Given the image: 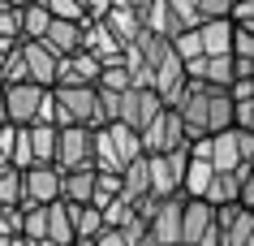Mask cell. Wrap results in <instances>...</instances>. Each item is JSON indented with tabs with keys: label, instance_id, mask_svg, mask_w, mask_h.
I'll list each match as a JSON object with an SVG mask.
<instances>
[{
	"label": "cell",
	"instance_id": "obj_1",
	"mask_svg": "<svg viewBox=\"0 0 254 246\" xmlns=\"http://www.w3.org/2000/svg\"><path fill=\"white\" fill-rule=\"evenodd\" d=\"M181 125H186L190 143L198 138H215L233 130V91H220V86H202V82H186L181 99L173 104Z\"/></svg>",
	"mask_w": 254,
	"mask_h": 246
},
{
	"label": "cell",
	"instance_id": "obj_2",
	"mask_svg": "<svg viewBox=\"0 0 254 246\" xmlns=\"http://www.w3.org/2000/svg\"><path fill=\"white\" fill-rule=\"evenodd\" d=\"M134 160H142V138L121 121H108L95 130V173H125Z\"/></svg>",
	"mask_w": 254,
	"mask_h": 246
},
{
	"label": "cell",
	"instance_id": "obj_3",
	"mask_svg": "<svg viewBox=\"0 0 254 246\" xmlns=\"http://www.w3.org/2000/svg\"><path fill=\"white\" fill-rule=\"evenodd\" d=\"M56 95V130L82 125V130H99L104 112H99V91L95 86H52Z\"/></svg>",
	"mask_w": 254,
	"mask_h": 246
},
{
	"label": "cell",
	"instance_id": "obj_4",
	"mask_svg": "<svg viewBox=\"0 0 254 246\" xmlns=\"http://www.w3.org/2000/svg\"><path fill=\"white\" fill-rule=\"evenodd\" d=\"M147 168H151V199H177L186 186L190 147L168 151V156H147Z\"/></svg>",
	"mask_w": 254,
	"mask_h": 246
},
{
	"label": "cell",
	"instance_id": "obj_5",
	"mask_svg": "<svg viewBox=\"0 0 254 246\" xmlns=\"http://www.w3.org/2000/svg\"><path fill=\"white\" fill-rule=\"evenodd\" d=\"M56 168H61V173H82V168H95V130L65 125V130H61V138H56Z\"/></svg>",
	"mask_w": 254,
	"mask_h": 246
},
{
	"label": "cell",
	"instance_id": "obj_6",
	"mask_svg": "<svg viewBox=\"0 0 254 246\" xmlns=\"http://www.w3.org/2000/svg\"><path fill=\"white\" fill-rule=\"evenodd\" d=\"M138 138H142V156H168V151L190 147V134L181 125V117H177V108H164Z\"/></svg>",
	"mask_w": 254,
	"mask_h": 246
},
{
	"label": "cell",
	"instance_id": "obj_7",
	"mask_svg": "<svg viewBox=\"0 0 254 246\" xmlns=\"http://www.w3.org/2000/svg\"><path fill=\"white\" fill-rule=\"evenodd\" d=\"M61 203V168L56 164H35L22 173V207H52Z\"/></svg>",
	"mask_w": 254,
	"mask_h": 246
},
{
	"label": "cell",
	"instance_id": "obj_8",
	"mask_svg": "<svg viewBox=\"0 0 254 246\" xmlns=\"http://www.w3.org/2000/svg\"><path fill=\"white\" fill-rule=\"evenodd\" d=\"M164 108H168V104H164V99L155 95V91H138V86H129V91L121 95L117 121H121V125H129L134 134H142V130H147V125L155 121V117H160Z\"/></svg>",
	"mask_w": 254,
	"mask_h": 246
},
{
	"label": "cell",
	"instance_id": "obj_9",
	"mask_svg": "<svg viewBox=\"0 0 254 246\" xmlns=\"http://www.w3.org/2000/svg\"><path fill=\"white\" fill-rule=\"evenodd\" d=\"M43 86L35 82H17V86H4V112H9V125L26 130V125L39 121V104H43Z\"/></svg>",
	"mask_w": 254,
	"mask_h": 246
},
{
	"label": "cell",
	"instance_id": "obj_10",
	"mask_svg": "<svg viewBox=\"0 0 254 246\" xmlns=\"http://www.w3.org/2000/svg\"><path fill=\"white\" fill-rule=\"evenodd\" d=\"M215 229H220V246H254V212H246L241 203L220 207Z\"/></svg>",
	"mask_w": 254,
	"mask_h": 246
},
{
	"label": "cell",
	"instance_id": "obj_11",
	"mask_svg": "<svg viewBox=\"0 0 254 246\" xmlns=\"http://www.w3.org/2000/svg\"><path fill=\"white\" fill-rule=\"evenodd\" d=\"M186 82H202V86L233 91V56H198V61H190Z\"/></svg>",
	"mask_w": 254,
	"mask_h": 246
},
{
	"label": "cell",
	"instance_id": "obj_12",
	"mask_svg": "<svg viewBox=\"0 0 254 246\" xmlns=\"http://www.w3.org/2000/svg\"><path fill=\"white\" fill-rule=\"evenodd\" d=\"M17 48H22V61H26V78L35 82V86H43V91H52L56 86V69H61V61H56L43 43H26L17 39Z\"/></svg>",
	"mask_w": 254,
	"mask_h": 246
},
{
	"label": "cell",
	"instance_id": "obj_13",
	"mask_svg": "<svg viewBox=\"0 0 254 246\" xmlns=\"http://www.w3.org/2000/svg\"><path fill=\"white\" fill-rule=\"evenodd\" d=\"M82 52H91L99 65H121V56H125V43L104 26V22H91V26L82 30Z\"/></svg>",
	"mask_w": 254,
	"mask_h": 246
},
{
	"label": "cell",
	"instance_id": "obj_14",
	"mask_svg": "<svg viewBox=\"0 0 254 246\" xmlns=\"http://www.w3.org/2000/svg\"><path fill=\"white\" fill-rule=\"evenodd\" d=\"M99 74H104V65H99L91 52H73V56L61 61V69H56V86H95Z\"/></svg>",
	"mask_w": 254,
	"mask_h": 246
},
{
	"label": "cell",
	"instance_id": "obj_15",
	"mask_svg": "<svg viewBox=\"0 0 254 246\" xmlns=\"http://www.w3.org/2000/svg\"><path fill=\"white\" fill-rule=\"evenodd\" d=\"M194 35H198L202 56H233V35H237L233 17H220V22H198V26H194Z\"/></svg>",
	"mask_w": 254,
	"mask_h": 246
},
{
	"label": "cell",
	"instance_id": "obj_16",
	"mask_svg": "<svg viewBox=\"0 0 254 246\" xmlns=\"http://www.w3.org/2000/svg\"><path fill=\"white\" fill-rule=\"evenodd\" d=\"M181 91H186V65H181V56L168 52L160 61V69H155V95L173 108L177 99H181Z\"/></svg>",
	"mask_w": 254,
	"mask_h": 246
},
{
	"label": "cell",
	"instance_id": "obj_17",
	"mask_svg": "<svg viewBox=\"0 0 254 246\" xmlns=\"http://www.w3.org/2000/svg\"><path fill=\"white\" fill-rule=\"evenodd\" d=\"M134 13L142 17V30H151V35H164V39H177V35H181L173 9H168V0H142Z\"/></svg>",
	"mask_w": 254,
	"mask_h": 246
},
{
	"label": "cell",
	"instance_id": "obj_18",
	"mask_svg": "<svg viewBox=\"0 0 254 246\" xmlns=\"http://www.w3.org/2000/svg\"><path fill=\"white\" fill-rule=\"evenodd\" d=\"M82 30L86 26H78V22H52L48 35H43V48H48L56 61H65V56L82 52Z\"/></svg>",
	"mask_w": 254,
	"mask_h": 246
},
{
	"label": "cell",
	"instance_id": "obj_19",
	"mask_svg": "<svg viewBox=\"0 0 254 246\" xmlns=\"http://www.w3.org/2000/svg\"><path fill=\"white\" fill-rule=\"evenodd\" d=\"M91 199H95V168L61 173V203H69V207H91Z\"/></svg>",
	"mask_w": 254,
	"mask_h": 246
},
{
	"label": "cell",
	"instance_id": "obj_20",
	"mask_svg": "<svg viewBox=\"0 0 254 246\" xmlns=\"http://www.w3.org/2000/svg\"><path fill=\"white\" fill-rule=\"evenodd\" d=\"M121 199L125 203H142V199H151V168H147V156L142 160H134L125 173H121Z\"/></svg>",
	"mask_w": 254,
	"mask_h": 246
},
{
	"label": "cell",
	"instance_id": "obj_21",
	"mask_svg": "<svg viewBox=\"0 0 254 246\" xmlns=\"http://www.w3.org/2000/svg\"><path fill=\"white\" fill-rule=\"evenodd\" d=\"M69 220H73V242H95L104 233V212L99 207H69Z\"/></svg>",
	"mask_w": 254,
	"mask_h": 246
},
{
	"label": "cell",
	"instance_id": "obj_22",
	"mask_svg": "<svg viewBox=\"0 0 254 246\" xmlns=\"http://www.w3.org/2000/svg\"><path fill=\"white\" fill-rule=\"evenodd\" d=\"M104 26L112 30V35H117V39L125 43V48H129V43H134L138 35H142V17H138L134 9H121V4H112V13L104 17Z\"/></svg>",
	"mask_w": 254,
	"mask_h": 246
},
{
	"label": "cell",
	"instance_id": "obj_23",
	"mask_svg": "<svg viewBox=\"0 0 254 246\" xmlns=\"http://www.w3.org/2000/svg\"><path fill=\"white\" fill-rule=\"evenodd\" d=\"M211 181H215V168H211L207 160H194V156H190V168H186V186H181V199H207Z\"/></svg>",
	"mask_w": 254,
	"mask_h": 246
},
{
	"label": "cell",
	"instance_id": "obj_24",
	"mask_svg": "<svg viewBox=\"0 0 254 246\" xmlns=\"http://www.w3.org/2000/svg\"><path fill=\"white\" fill-rule=\"evenodd\" d=\"M26 134H30L35 164H56V138H61V130L56 125H26Z\"/></svg>",
	"mask_w": 254,
	"mask_h": 246
},
{
	"label": "cell",
	"instance_id": "obj_25",
	"mask_svg": "<svg viewBox=\"0 0 254 246\" xmlns=\"http://www.w3.org/2000/svg\"><path fill=\"white\" fill-rule=\"evenodd\" d=\"M17 17H22V39L26 43H43V35H48V26H52V13L39 4H30V9H17Z\"/></svg>",
	"mask_w": 254,
	"mask_h": 246
},
{
	"label": "cell",
	"instance_id": "obj_26",
	"mask_svg": "<svg viewBox=\"0 0 254 246\" xmlns=\"http://www.w3.org/2000/svg\"><path fill=\"white\" fill-rule=\"evenodd\" d=\"M48 242H52V246H73V220H69V207L65 203L48 207Z\"/></svg>",
	"mask_w": 254,
	"mask_h": 246
},
{
	"label": "cell",
	"instance_id": "obj_27",
	"mask_svg": "<svg viewBox=\"0 0 254 246\" xmlns=\"http://www.w3.org/2000/svg\"><path fill=\"white\" fill-rule=\"evenodd\" d=\"M43 9L52 13V22H78V26H91L82 0H43Z\"/></svg>",
	"mask_w": 254,
	"mask_h": 246
},
{
	"label": "cell",
	"instance_id": "obj_28",
	"mask_svg": "<svg viewBox=\"0 0 254 246\" xmlns=\"http://www.w3.org/2000/svg\"><path fill=\"white\" fill-rule=\"evenodd\" d=\"M0 207H22V168H0Z\"/></svg>",
	"mask_w": 254,
	"mask_h": 246
},
{
	"label": "cell",
	"instance_id": "obj_29",
	"mask_svg": "<svg viewBox=\"0 0 254 246\" xmlns=\"http://www.w3.org/2000/svg\"><path fill=\"white\" fill-rule=\"evenodd\" d=\"M26 212V225H22V238H26L30 246L48 242V207H22Z\"/></svg>",
	"mask_w": 254,
	"mask_h": 246
},
{
	"label": "cell",
	"instance_id": "obj_30",
	"mask_svg": "<svg viewBox=\"0 0 254 246\" xmlns=\"http://www.w3.org/2000/svg\"><path fill=\"white\" fill-rule=\"evenodd\" d=\"M112 199H121V177H117V173H95V199H91V207L104 212Z\"/></svg>",
	"mask_w": 254,
	"mask_h": 246
},
{
	"label": "cell",
	"instance_id": "obj_31",
	"mask_svg": "<svg viewBox=\"0 0 254 246\" xmlns=\"http://www.w3.org/2000/svg\"><path fill=\"white\" fill-rule=\"evenodd\" d=\"M95 86H99V91H112V95H125L134 82H129V69L125 65H104V74H99Z\"/></svg>",
	"mask_w": 254,
	"mask_h": 246
},
{
	"label": "cell",
	"instance_id": "obj_32",
	"mask_svg": "<svg viewBox=\"0 0 254 246\" xmlns=\"http://www.w3.org/2000/svg\"><path fill=\"white\" fill-rule=\"evenodd\" d=\"M17 82H30V78H26V61H22V48L13 43V52L4 56V65H0V86H17Z\"/></svg>",
	"mask_w": 254,
	"mask_h": 246
},
{
	"label": "cell",
	"instance_id": "obj_33",
	"mask_svg": "<svg viewBox=\"0 0 254 246\" xmlns=\"http://www.w3.org/2000/svg\"><path fill=\"white\" fill-rule=\"evenodd\" d=\"M134 216H138L134 203H125V199H112V203L104 207V229H125Z\"/></svg>",
	"mask_w": 254,
	"mask_h": 246
},
{
	"label": "cell",
	"instance_id": "obj_34",
	"mask_svg": "<svg viewBox=\"0 0 254 246\" xmlns=\"http://www.w3.org/2000/svg\"><path fill=\"white\" fill-rule=\"evenodd\" d=\"M237 0H198V22H220V17H233Z\"/></svg>",
	"mask_w": 254,
	"mask_h": 246
},
{
	"label": "cell",
	"instance_id": "obj_35",
	"mask_svg": "<svg viewBox=\"0 0 254 246\" xmlns=\"http://www.w3.org/2000/svg\"><path fill=\"white\" fill-rule=\"evenodd\" d=\"M0 39H9V43L22 39V17H17V9H9V4H0Z\"/></svg>",
	"mask_w": 254,
	"mask_h": 246
},
{
	"label": "cell",
	"instance_id": "obj_36",
	"mask_svg": "<svg viewBox=\"0 0 254 246\" xmlns=\"http://www.w3.org/2000/svg\"><path fill=\"white\" fill-rule=\"evenodd\" d=\"M233 26L250 30L254 35V0H237V9H233Z\"/></svg>",
	"mask_w": 254,
	"mask_h": 246
},
{
	"label": "cell",
	"instance_id": "obj_37",
	"mask_svg": "<svg viewBox=\"0 0 254 246\" xmlns=\"http://www.w3.org/2000/svg\"><path fill=\"white\" fill-rule=\"evenodd\" d=\"M82 4H86V17H91V22H104V17L112 13V0H82Z\"/></svg>",
	"mask_w": 254,
	"mask_h": 246
},
{
	"label": "cell",
	"instance_id": "obj_38",
	"mask_svg": "<svg viewBox=\"0 0 254 246\" xmlns=\"http://www.w3.org/2000/svg\"><path fill=\"white\" fill-rule=\"evenodd\" d=\"M241 207H246V212H254V168L246 173V181H241Z\"/></svg>",
	"mask_w": 254,
	"mask_h": 246
},
{
	"label": "cell",
	"instance_id": "obj_39",
	"mask_svg": "<svg viewBox=\"0 0 254 246\" xmlns=\"http://www.w3.org/2000/svg\"><path fill=\"white\" fill-rule=\"evenodd\" d=\"M0 125H9V112H4V86H0Z\"/></svg>",
	"mask_w": 254,
	"mask_h": 246
},
{
	"label": "cell",
	"instance_id": "obj_40",
	"mask_svg": "<svg viewBox=\"0 0 254 246\" xmlns=\"http://www.w3.org/2000/svg\"><path fill=\"white\" fill-rule=\"evenodd\" d=\"M112 4H121V9H138L142 0H112Z\"/></svg>",
	"mask_w": 254,
	"mask_h": 246
},
{
	"label": "cell",
	"instance_id": "obj_41",
	"mask_svg": "<svg viewBox=\"0 0 254 246\" xmlns=\"http://www.w3.org/2000/svg\"><path fill=\"white\" fill-rule=\"evenodd\" d=\"M9 52H13V43H9V39H0V61H4Z\"/></svg>",
	"mask_w": 254,
	"mask_h": 246
},
{
	"label": "cell",
	"instance_id": "obj_42",
	"mask_svg": "<svg viewBox=\"0 0 254 246\" xmlns=\"http://www.w3.org/2000/svg\"><path fill=\"white\" fill-rule=\"evenodd\" d=\"M0 246H13V238H0Z\"/></svg>",
	"mask_w": 254,
	"mask_h": 246
},
{
	"label": "cell",
	"instance_id": "obj_43",
	"mask_svg": "<svg viewBox=\"0 0 254 246\" xmlns=\"http://www.w3.org/2000/svg\"><path fill=\"white\" fill-rule=\"evenodd\" d=\"M73 246H95V242H73Z\"/></svg>",
	"mask_w": 254,
	"mask_h": 246
},
{
	"label": "cell",
	"instance_id": "obj_44",
	"mask_svg": "<svg viewBox=\"0 0 254 246\" xmlns=\"http://www.w3.org/2000/svg\"><path fill=\"white\" fill-rule=\"evenodd\" d=\"M0 220H4V207H0Z\"/></svg>",
	"mask_w": 254,
	"mask_h": 246
},
{
	"label": "cell",
	"instance_id": "obj_45",
	"mask_svg": "<svg viewBox=\"0 0 254 246\" xmlns=\"http://www.w3.org/2000/svg\"><path fill=\"white\" fill-rule=\"evenodd\" d=\"M39 246H52V242H39Z\"/></svg>",
	"mask_w": 254,
	"mask_h": 246
}]
</instances>
